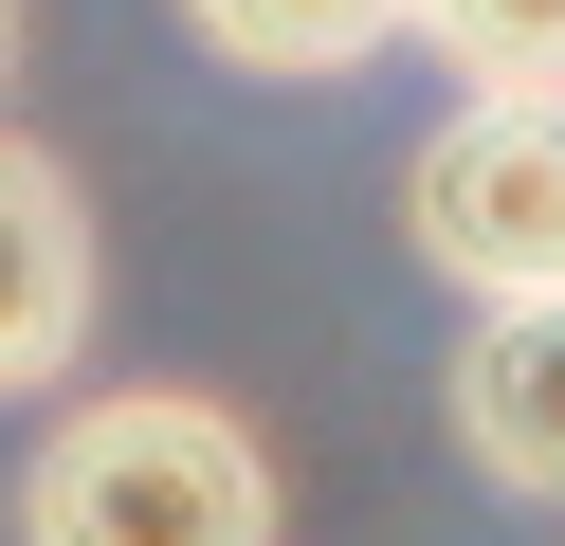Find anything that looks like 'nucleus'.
<instances>
[{"label": "nucleus", "mask_w": 565, "mask_h": 546, "mask_svg": "<svg viewBox=\"0 0 565 546\" xmlns=\"http://www.w3.org/2000/svg\"><path fill=\"white\" fill-rule=\"evenodd\" d=\"M456 456L492 492H565V291H529L456 346Z\"/></svg>", "instance_id": "20e7f679"}, {"label": "nucleus", "mask_w": 565, "mask_h": 546, "mask_svg": "<svg viewBox=\"0 0 565 546\" xmlns=\"http://www.w3.org/2000/svg\"><path fill=\"white\" fill-rule=\"evenodd\" d=\"M0 55H19V0H0Z\"/></svg>", "instance_id": "0eeeda50"}, {"label": "nucleus", "mask_w": 565, "mask_h": 546, "mask_svg": "<svg viewBox=\"0 0 565 546\" xmlns=\"http://www.w3.org/2000/svg\"><path fill=\"white\" fill-rule=\"evenodd\" d=\"M74 328H92V201H74V164H55V146L0 128V400L55 383V364H74Z\"/></svg>", "instance_id": "7ed1b4c3"}, {"label": "nucleus", "mask_w": 565, "mask_h": 546, "mask_svg": "<svg viewBox=\"0 0 565 546\" xmlns=\"http://www.w3.org/2000/svg\"><path fill=\"white\" fill-rule=\"evenodd\" d=\"M237 73H365L383 36H419V0H183Z\"/></svg>", "instance_id": "39448f33"}, {"label": "nucleus", "mask_w": 565, "mask_h": 546, "mask_svg": "<svg viewBox=\"0 0 565 546\" xmlns=\"http://www.w3.org/2000/svg\"><path fill=\"white\" fill-rule=\"evenodd\" d=\"M19 546H274V456L237 400H183V383L74 400L19 473Z\"/></svg>", "instance_id": "f257e3e1"}, {"label": "nucleus", "mask_w": 565, "mask_h": 546, "mask_svg": "<svg viewBox=\"0 0 565 546\" xmlns=\"http://www.w3.org/2000/svg\"><path fill=\"white\" fill-rule=\"evenodd\" d=\"M402 218H419V274H438V291H475V310L565 291V92L475 73V109L419 146Z\"/></svg>", "instance_id": "f03ea898"}, {"label": "nucleus", "mask_w": 565, "mask_h": 546, "mask_svg": "<svg viewBox=\"0 0 565 546\" xmlns=\"http://www.w3.org/2000/svg\"><path fill=\"white\" fill-rule=\"evenodd\" d=\"M456 73H511V92H565V0H419Z\"/></svg>", "instance_id": "423d86ee"}]
</instances>
